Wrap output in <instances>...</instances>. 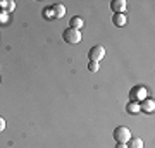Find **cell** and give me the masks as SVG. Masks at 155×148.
I'll use <instances>...</instances> for the list:
<instances>
[{
    "label": "cell",
    "instance_id": "6da1fadb",
    "mask_svg": "<svg viewBox=\"0 0 155 148\" xmlns=\"http://www.w3.org/2000/svg\"><path fill=\"white\" fill-rule=\"evenodd\" d=\"M62 38L66 43H71V45H76L81 41V31H78V29H72V28H67L64 29V33H62Z\"/></svg>",
    "mask_w": 155,
    "mask_h": 148
},
{
    "label": "cell",
    "instance_id": "7a4b0ae2",
    "mask_svg": "<svg viewBox=\"0 0 155 148\" xmlns=\"http://www.w3.org/2000/svg\"><path fill=\"white\" fill-rule=\"evenodd\" d=\"M114 140H116L117 143H127L129 141V138H131V131L127 129L126 126H119L114 129Z\"/></svg>",
    "mask_w": 155,
    "mask_h": 148
},
{
    "label": "cell",
    "instance_id": "3957f363",
    "mask_svg": "<svg viewBox=\"0 0 155 148\" xmlns=\"http://www.w3.org/2000/svg\"><path fill=\"white\" fill-rule=\"evenodd\" d=\"M104 57H105V48L102 45H95V47L90 48V52H88L90 62H100Z\"/></svg>",
    "mask_w": 155,
    "mask_h": 148
},
{
    "label": "cell",
    "instance_id": "277c9868",
    "mask_svg": "<svg viewBox=\"0 0 155 148\" xmlns=\"http://www.w3.org/2000/svg\"><path fill=\"white\" fill-rule=\"evenodd\" d=\"M129 98H131V102H143L145 98H147V88L145 86H134L131 88V91H129Z\"/></svg>",
    "mask_w": 155,
    "mask_h": 148
},
{
    "label": "cell",
    "instance_id": "5b68a950",
    "mask_svg": "<svg viewBox=\"0 0 155 148\" xmlns=\"http://www.w3.org/2000/svg\"><path fill=\"white\" fill-rule=\"evenodd\" d=\"M110 11H114V14H126V0H112Z\"/></svg>",
    "mask_w": 155,
    "mask_h": 148
},
{
    "label": "cell",
    "instance_id": "8992f818",
    "mask_svg": "<svg viewBox=\"0 0 155 148\" xmlns=\"http://www.w3.org/2000/svg\"><path fill=\"white\" fill-rule=\"evenodd\" d=\"M50 11H52V17H55V19H61V17L66 16V7L62 4H54L50 7Z\"/></svg>",
    "mask_w": 155,
    "mask_h": 148
},
{
    "label": "cell",
    "instance_id": "52a82bcc",
    "mask_svg": "<svg viewBox=\"0 0 155 148\" xmlns=\"http://www.w3.org/2000/svg\"><path fill=\"white\" fill-rule=\"evenodd\" d=\"M140 110H143V112H147V114H152L155 110V102H153V98H147L141 102V105H140Z\"/></svg>",
    "mask_w": 155,
    "mask_h": 148
},
{
    "label": "cell",
    "instance_id": "ba28073f",
    "mask_svg": "<svg viewBox=\"0 0 155 148\" xmlns=\"http://www.w3.org/2000/svg\"><path fill=\"white\" fill-rule=\"evenodd\" d=\"M69 24L71 26L69 28H72V29H81V28L84 26V21H83V17H79V16H74V17H71V21H69Z\"/></svg>",
    "mask_w": 155,
    "mask_h": 148
},
{
    "label": "cell",
    "instance_id": "9c48e42d",
    "mask_svg": "<svg viewBox=\"0 0 155 148\" xmlns=\"http://www.w3.org/2000/svg\"><path fill=\"white\" fill-rule=\"evenodd\" d=\"M112 21H114L116 26L122 28V26H126V24H127V17H126V14H114Z\"/></svg>",
    "mask_w": 155,
    "mask_h": 148
},
{
    "label": "cell",
    "instance_id": "30bf717a",
    "mask_svg": "<svg viewBox=\"0 0 155 148\" xmlns=\"http://www.w3.org/2000/svg\"><path fill=\"white\" fill-rule=\"evenodd\" d=\"M127 148H143V140L141 138H129V141L126 143Z\"/></svg>",
    "mask_w": 155,
    "mask_h": 148
},
{
    "label": "cell",
    "instance_id": "8fae6325",
    "mask_svg": "<svg viewBox=\"0 0 155 148\" xmlns=\"http://www.w3.org/2000/svg\"><path fill=\"white\" fill-rule=\"evenodd\" d=\"M126 110L129 112V114H138L140 112V104L138 102H129L126 107Z\"/></svg>",
    "mask_w": 155,
    "mask_h": 148
},
{
    "label": "cell",
    "instance_id": "7c38bea8",
    "mask_svg": "<svg viewBox=\"0 0 155 148\" xmlns=\"http://www.w3.org/2000/svg\"><path fill=\"white\" fill-rule=\"evenodd\" d=\"M16 9V2H12V0H7V5H5V12L9 14V12H12Z\"/></svg>",
    "mask_w": 155,
    "mask_h": 148
},
{
    "label": "cell",
    "instance_id": "4fadbf2b",
    "mask_svg": "<svg viewBox=\"0 0 155 148\" xmlns=\"http://www.w3.org/2000/svg\"><path fill=\"white\" fill-rule=\"evenodd\" d=\"M9 21V14L5 11H0V24H5Z\"/></svg>",
    "mask_w": 155,
    "mask_h": 148
},
{
    "label": "cell",
    "instance_id": "5bb4252c",
    "mask_svg": "<svg viewBox=\"0 0 155 148\" xmlns=\"http://www.w3.org/2000/svg\"><path fill=\"white\" fill-rule=\"evenodd\" d=\"M98 62H90V64H88V69H90V71H91V72H97V71H98Z\"/></svg>",
    "mask_w": 155,
    "mask_h": 148
},
{
    "label": "cell",
    "instance_id": "9a60e30c",
    "mask_svg": "<svg viewBox=\"0 0 155 148\" xmlns=\"http://www.w3.org/2000/svg\"><path fill=\"white\" fill-rule=\"evenodd\" d=\"M4 129H5V119H4V117H0V133L4 131Z\"/></svg>",
    "mask_w": 155,
    "mask_h": 148
},
{
    "label": "cell",
    "instance_id": "2e32d148",
    "mask_svg": "<svg viewBox=\"0 0 155 148\" xmlns=\"http://www.w3.org/2000/svg\"><path fill=\"white\" fill-rule=\"evenodd\" d=\"M116 148H127V145H126V143H117Z\"/></svg>",
    "mask_w": 155,
    "mask_h": 148
}]
</instances>
